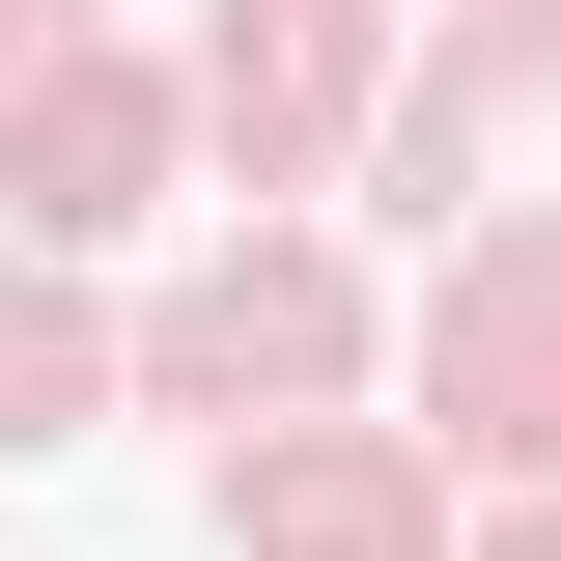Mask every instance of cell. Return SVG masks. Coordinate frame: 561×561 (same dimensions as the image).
<instances>
[{"label": "cell", "mask_w": 561, "mask_h": 561, "mask_svg": "<svg viewBox=\"0 0 561 561\" xmlns=\"http://www.w3.org/2000/svg\"><path fill=\"white\" fill-rule=\"evenodd\" d=\"M140 169H169V84H113V57H57L28 113H0V197L28 225H140Z\"/></svg>", "instance_id": "obj_1"}, {"label": "cell", "mask_w": 561, "mask_h": 561, "mask_svg": "<svg viewBox=\"0 0 561 561\" xmlns=\"http://www.w3.org/2000/svg\"><path fill=\"white\" fill-rule=\"evenodd\" d=\"M365 309H337V253H225L197 309H169V393H309Z\"/></svg>", "instance_id": "obj_2"}, {"label": "cell", "mask_w": 561, "mask_h": 561, "mask_svg": "<svg viewBox=\"0 0 561 561\" xmlns=\"http://www.w3.org/2000/svg\"><path fill=\"white\" fill-rule=\"evenodd\" d=\"M534 365H561V253L505 225V253L449 280V337H421V393H449V449H534Z\"/></svg>", "instance_id": "obj_3"}, {"label": "cell", "mask_w": 561, "mask_h": 561, "mask_svg": "<svg viewBox=\"0 0 561 561\" xmlns=\"http://www.w3.org/2000/svg\"><path fill=\"white\" fill-rule=\"evenodd\" d=\"M225 505H253L280 561H393V505H421V478H393V449H225Z\"/></svg>", "instance_id": "obj_4"}, {"label": "cell", "mask_w": 561, "mask_h": 561, "mask_svg": "<svg viewBox=\"0 0 561 561\" xmlns=\"http://www.w3.org/2000/svg\"><path fill=\"white\" fill-rule=\"evenodd\" d=\"M337 84H365V28H337V0H225V140H309Z\"/></svg>", "instance_id": "obj_5"}, {"label": "cell", "mask_w": 561, "mask_h": 561, "mask_svg": "<svg viewBox=\"0 0 561 561\" xmlns=\"http://www.w3.org/2000/svg\"><path fill=\"white\" fill-rule=\"evenodd\" d=\"M57 421H84V309H57V280H0V449H57Z\"/></svg>", "instance_id": "obj_6"}, {"label": "cell", "mask_w": 561, "mask_h": 561, "mask_svg": "<svg viewBox=\"0 0 561 561\" xmlns=\"http://www.w3.org/2000/svg\"><path fill=\"white\" fill-rule=\"evenodd\" d=\"M478 561H561V505H505V534H478Z\"/></svg>", "instance_id": "obj_7"}]
</instances>
